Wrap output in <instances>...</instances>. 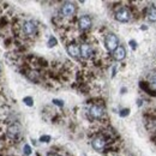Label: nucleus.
Returning <instances> with one entry per match:
<instances>
[{
    "label": "nucleus",
    "instance_id": "obj_1",
    "mask_svg": "<svg viewBox=\"0 0 156 156\" xmlns=\"http://www.w3.org/2000/svg\"><path fill=\"white\" fill-rule=\"evenodd\" d=\"M105 44H106V48L108 51L114 52L119 47V40L114 34H107L105 37Z\"/></svg>",
    "mask_w": 156,
    "mask_h": 156
},
{
    "label": "nucleus",
    "instance_id": "obj_2",
    "mask_svg": "<svg viewBox=\"0 0 156 156\" xmlns=\"http://www.w3.org/2000/svg\"><path fill=\"white\" fill-rule=\"evenodd\" d=\"M131 17H132V13H131V11H130L129 9H126V7L119 9L117 11V13H115V20H119V22H122V23L129 22V20H131Z\"/></svg>",
    "mask_w": 156,
    "mask_h": 156
},
{
    "label": "nucleus",
    "instance_id": "obj_3",
    "mask_svg": "<svg viewBox=\"0 0 156 156\" xmlns=\"http://www.w3.org/2000/svg\"><path fill=\"white\" fill-rule=\"evenodd\" d=\"M76 13V6L71 2H65L61 6V15L64 17H72Z\"/></svg>",
    "mask_w": 156,
    "mask_h": 156
},
{
    "label": "nucleus",
    "instance_id": "obj_4",
    "mask_svg": "<svg viewBox=\"0 0 156 156\" xmlns=\"http://www.w3.org/2000/svg\"><path fill=\"white\" fill-rule=\"evenodd\" d=\"M106 144H107V140H106L105 137H102V136H98V137H96V138H94L93 142H91L93 148H94L95 150H98V151H102V150L106 148Z\"/></svg>",
    "mask_w": 156,
    "mask_h": 156
},
{
    "label": "nucleus",
    "instance_id": "obj_5",
    "mask_svg": "<svg viewBox=\"0 0 156 156\" xmlns=\"http://www.w3.org/2000/svg\"><path fill=\"white\" fill-rule=\"evenodd\" d=\"M89 114H90V117L93 118V119H101V118L103 117V114H105V111H103V108L101 106L93 105L90 107V109H89Z\"/></svg>",
    "mask_w": 156,
    "mask_h": 156
},
{
    "label": "nucleus",
    "instance_id": "obj_6",
    "mask_svg": "<svg viewBox=\"0 0 156 156\" xmlns=\"http://www.w3.org/2000/svg\"><path fill=\"white\" fill-rule=\"evenodd\" d=\"M23 31L28 36L34 35L36 33V25H35V23H33V22H25L23 24Z\"/></svg>",
    "mask_w": 156,
    "mask_h": 156
},
{
    "label": "nucleus",
    "instance_id": "obj_7",
    "mask_svg": "<svg viewBox=\"0 0 156 156\" xmlns=\"http://www.w3.org/2000/svg\"><path fill=\"white\" fill-rule=\"evenodd\" d=\"M78 27H79V29L80 30H88L90 27H91V20H90V17L89 16H83V17H80L79 20H78Z\"/></svg>",
    "mask_w": 156,
    "mask_h": 156
},
{
    "label": "nucleus",
    "instance_id": "obj_8",
    "mask_svg": "<svg viewBox=\"0 0 156 156\" xmlns=\"http://www.w3.org/2000/svg\"><path fill=\"white\" fill-rule=\"evenodd\" d=\"M93 55V48L88 43H83L80 46V57L84 59H89Z\"/></svg>",
    "mask_w": 156,
    "mask_h": 156
},
{
    "label": "nucleus",
    "instance_id": "obj_9",
    "mask_svg": "<svg viewBox=\"0 0 156 156\" xmlns=\"http://www.w3.org/2000/svg\"><path fill=\"white\" fill-rule=\"evenodd\" d=\"M67 52L70 55L77 58L78 55H80V46H78L76 43H71L67 46Z\"/></svg>",
    "mask_w": 156,
    "mask_h": 156
},
{
    "label": "nucleus",
    "instance_id": "obj_10",
    "mask_svg": "<svg viewBox=\"0 0 156 156\" xmlns=\"http://www.w3.org/2000/svg\"><path fill=\"white\" fill-rule=\"evenodd\" d=\"M125 57H126V51H125V48L122 46H119L117 49L113 52V58L118 60V61L125 59Z\"/></svg>",
    "mask_w": 156,
    "mask_h": 156
},
{
    "label": "nucleus",
    "instance_id": "obj_11",
    "mask_svg": "<svg viewBox=\"0 0 156 156\" xmlns=\"http://www.w3.org/2000/svg\"><path fill=\"white\" fill-rule=\"evenodd\" d=\"M145 17L150 22H156V7L155 6H148L145 11Z\"/></svg>",
    "mask_w": 156,
    "mask_h": 156
},
{
    "label": "nucleus",
    "instance_id": "obj_12",
    "mask_svg": "<svg viewBox=\"0 0 156 156\" xmlns=\"http://www.w3.org/2000/svg\"><path fill=\"white\" fill-rule=\"evenodd\" d=\"M147 85H148V90H149V91L151 90V91H155L156 93V73L151 75V76L149 77V80H148Z\"/></svg>",
    "mask_w": 156,
    "mask_h": 156
},
{
    "label": "nucleus",
    "instance_id": "obj_13",
    "mask_svg": "<svg viewBox=\"0 0 156 156\" xmlns=\"http://www.w3.org/2000/svg\"><path fill=\"white\" fill-rule=\"evenodd\" d=\"M7 133H9V136L11 137V138H16V137L20 135V127L17 125H11L9 127Z\"/></svg>",
    "mask_w": 156,
    "mask_h": 156
},
{
    "label": "nucleus",
    "instance_id": "obj_14",
    "mask_svg": "<svg viewBox=\"0 0 156 156\" xmlns=\"http://www.w3.org/2000/svg\"><path fill=\"white\" fill-rule=\"evenodd\" d=\"M55 43H57V40L54 39V37H51V39H49V42H48V46H49V47H53V46H55Z\"/></svg>",
    "mask_w": 156,
    "mask_h": 156
},
{
    "label": "nucleus",
    "instance_id": "obj_15",
    "mask_svg": "<svg viewBox=\"0 0 156 156\" xmlns=\"http://www.w3.org/2000/svg\"><path fill=\"white\" fill-rule=\"evenodd\" d=\"M24 102H25L28 106H33V98H24Z\"/></svg>",
    "mask_w": 156,
    "mask_h": 156
},
{
    "label": "nucleus",
    "instance_id": "obj_16",
    "mask_svg": "<svg viewBox=\"0 0 156 156\" xmlns=\"http://www.w3.org/2000/svg\"><path fill=\"white\" fill-rule=\"evenodd\" d=\"M49 139H51V137L49 136H42L41 138H40L41 142H49Z\"/></svg>",
    "mask_w": 156,
    "mask_h": 156
},
{
    "label": "nucleus",
    "instance_id": "obj_17",
    "mask_svg": "<svg viewBox=\"0 0 156 156\" xmlns=\"http://www.w3.org/2000/svg\"><path fill=\"white\" fill-rule=\"evenodd\" d=\"M129 112H130L129 109H122V111L120 112V115H121V117H126V115L129 114Z\"/></svg>",
    "mask_w": 156,
    "mask_h": 156
},
{
    "label": "nucleus",
    "instance_id": "obj_18",
    "mask_svg": "<svg viewBox=\"0 0 156 156\" xmlns=\"http://www.w3.org/2000/svg\"><path fill=\"white\" fill-rule=\"evenodd\" d=\"M24 153H25L27 155H29V154L31 153V151H30V147H29V145H25V147H24Z\"/></svg>",
    "mask_w": 156,
    "mask_h": 156
},
{
    "label": "nucleus",
    "instance_id": "obj_19",
    "mask_svg": "<svg viewBox=\"0 0 156 156\" xmlns=\"http://www.w3.org/2000/svg\"><path fill=\"white\" fill-rule=\"evenodd\" d=\"M53 102H54L55 105H58V106H62V102H61V101H59V100H54Z\"/></svg>",
    "mask_w": 156,
    "mask_h": 156
},
{
    "label": "nucleus",
    "instance_id": "obj_20",
    "mask_svg": "<svg viewBox=\"0 0 156 156\" xmlns=\"http://www.w3.org/2000/svg\"><path fill=\"white\" fill-rule=\"evenodd\" d=\"M47 156H59V155H58V154H55V153H49Z\"/></svg>",
    "mask_w": 156,
    "mask_h": 156
}]
</instances>
